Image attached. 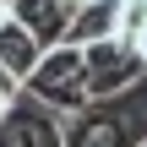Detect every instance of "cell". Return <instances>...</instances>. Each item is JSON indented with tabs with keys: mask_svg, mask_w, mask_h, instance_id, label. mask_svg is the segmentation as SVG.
Here are the masks:
<instances>
[{
	"mask_svg": "<svg viewBox=\"0 0 147 147\" xmlns=\"http://www.w3.org/2000/svg\"><path fill=\"white\" fill-rule=\"evenodd\" d=\"M147 142V82L120 98L87 104L76 120H65V147H142Z\"/></svg>",
	"mask_w": 147,
	"mask_h": 147,
	"instance_id": "6da1fadb",
	"label": "cell"
},
{
	"mask_svg": "<svg viewBox=\"0 0 147 147\" xmlns=\"http://www.w3.org/2000/svg\"><path fill=\"white\" fill-rule=\"evenodd\" d=\"M82 55H87V76H93V104H98V98H120V93H131L136 82H147L142 49L125 44V38L93 44V49H82Z\"/></svg>",
	"mask_w": 147,
	"mask_h": 147,
	"instance_id": "3957f363",
	"label": "cell"
},
{
	"mask_svg": "<svg viewBox=\"0 0 147 147\" xmlns=\"http://www.w3.org/2000/svg\"><path fill=\"white\" fill-rule=\"evenodd\" d=\"M142 147H147V142H142Z\"/></svg>",
	"mask_w": 147,
	"mask_h": 147,
	"instance_id": "9a60e30c",
	"label": "cell"
},
{
	"mask_svg": "<svg viewBox=\"0 0 147 147\" xmlns=\"http://www.w3.org/2000/svg\"><path fill=\"white\" fill-rule=\"evenodd\" d=\"M5 22H11V5H5V0H0V27H5Z\"/></svg>",
	"mask_w": 147,
	"mask_h": 147,
	"instance_id": "8fae6325",
	"label": "cell"
},
{
	"mask_svg": "<svg viewBox=\"0 0 147 147\" xmlns=\"http://www.w3.org/2000/svg\"><path fill=\"white\" fill-rule=\"evenodd\" d=\"M5 5H16V0H5Z\"/></svg>",
	"mask_w": 147,
	"mask_h": 147,
	"instance_id": "5bb4252c",
	"label": "cell"
},
{
	"mask_svg": "<svg viewBox=\"0 0 147 147\" xmlns=\"http://www.w3.org/2000/svg\"><path fill=\"white\" fill-rule=\"evenodd\" d=\"M71 0H16L11 5V16L44 44V49H55V44H65V27H71Z\"/></svg>",
	"mask_w": 147,
	"mask_h": 147,
	"instance_id": "8992f818",
	"label": "cell"
},
{
	"mask_svg": "<svg viewBox=\"0 0 147 147\" xmlns=\"http://www.w3.org/2000/svg\"><path fill=\"white\" fill-rule=\"evenodd\" d=\"M33 104H44L49 115H60V120H76L87 104H93V76H87V55L82 49H71V44H55V49H44V60H38V71L27 76V87H22Z\"/></svg>",
	"mask_w": 147,
	"mask_h": 147,
	"instance_id": "7a4b0ae2",
	"label": "cell"
},
{
	"mask_svg": "<svg viewBox=\"0 0 147 147\" xmlns=\"http://www.w3.org/2000/svg\"><path fill=\"white\" fill-rule=\"evenodd\" d=\"M136 49H142V65H147V33H142V38H136Z\"/></svg>",
	"mask_w": 147,
	"mask_h": 147,
	"instance_id": "7c38bea8",
	"label": "cell"
},
{
	"mask_svg": "<svg viewBox=\"0 0 147 147\" xmlns=\"http://www.w3.org/2000/svg\"><path fill=\"white\" fill-rule=\"evenodd\" d=\"M71 5H87V0H71Z\"/></svg>",
	"mask_w": 147,
	"mask_h": 147,
	"instance_id": "4fadbf2b",
	"label": "cell"
},
{
	"mask_svg": "<svg viewBox=\"0 0 147 147\" xmlns=\"http://www.w3.org/2000/svg\"><path fill=\"white\" fill-rule=\"evenodd\" d=\"M120 38V0H87L71 11V27H65V44L71 49H93V44H109Z\"/></svg>",
	"mask_w": 147,
	"mask_h": 147,
	"instance_id": "5b68a950",
	"label": "cell"
},
{
	"mask_svg": "<svg viewBox=\"0 0 147 147\" xmlns=\"http://www.w3.org/2000/svg\"><path fill=\"white\" fill-rule=\"evenodd\" d=\"M0 87H11V93H22V87H16V82H11V76H5V65H0Z\"/></svg>",
	"mask_w": 147,
	"mask_h": 147,
	"instance_id": "30bf717a",
	"label": "cell"
},
{
	"mask_svg": "<svg viewBox=\"0 0 147 147\" xmlns=\"http://www.w3.org/2000/svg\"><path fill=\"white\" fill-rule=\"evenodd\" d=\"M0 147H65V120L22 93L11 115L0 120Z\"/></svg>",
	"mask_w": 147,
	"mask_h": 147,
	"instance_id": "277c9868",
	"label": "cell"
},
{
	"mask_svg": "<svg viewBox=\"0 0 147 147\" xmlns=\"http://www.w3.org/2000/svg\"><path fill=\"white\" fill-rule=\"evenodd\" d=\"M38 60H44V44L11 16V22L0 27V65H5V76H11L16 87H27V76L38 71Z\"/></svg>",
	"mask_w": 147,
	"mask_h": 147,
	"instance_id": "52a82bcc",
	"label": "cell"
},
{
	"mask_svg": "<svg viewBox=\"0 0 147 147\" xmlns=\"http://www.w3.org/2000/svg\"><path fill=\"white\" fill-rule=\"evenodd\" d=\"M16 98H22V93H11V87H0V120L11 115V104H16Z\"/></svg>",
	"mask_w": 147,
	"mask_h": 147,
	"instance_id": "9c48e42d",
	"label": "cell"
},
{
	"mask_svg": "<svg viewBox=\"0 0 147 147\" xmlns=\"http://www.w3.org/2000/svg\"><path fill=\"white\" fill-rule=\"evenodd\" d=\"M147 33V0H120V38L136 44Z\"/></svg>",
	"mask_w": 147,
	"mask_h": 147,
	"instance_id": "ba28073f",
	"label": "cell"
}]
</instances>
